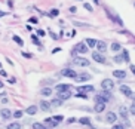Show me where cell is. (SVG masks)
Listing matches in <instances>:
<instances>
[{
    "instance_id": "obj_1",
    "label": "cell",
    "mask_w": 135,
    "mask_h": 129,
    "mask_svg": "<svg viewBox=\"0 0 135 129\" xmlns=\"http://www.w3.org/2000/svg\"><path fill=\"white\" fill-rule=\"evenodd\" d=\"M110 99H111V94H110V90H105V89L95 95V101L96 102H108Z\"/></svg>"
},
{
    "instance_id": "obj_2",
    "label": "cell",
    "mask_w": 135,
    "mask_h": 129,
    "mask_svg": "<svg viewBox=\"0 0 135 129\" xmlns=\"http://www.w3.org/2000/svg\"><path fill=\"white\" fill-rule=\"evenodd\" d=\"M120 92H122V94L123 95H126L128 98H131V99H135V94H134V92L131 90V88L129 86H126V85H120Z\"/></svg>"
},
{
    "instance_id": "obj_3",
    "label": "cell",
    "mask_w": 135,
    "mask_h": 129,
    "mask_svg": "<svg viewBox=\"0 0 135 129\" xmlns=\"http://www.w3.org/2000/svg\"><path fill=\"white\" fill-rule=\"evenodd\" d=\"M88 45L85 43V42H80V43H77L76 46H74V50L76 52H79V53H88Z\"/></svg>"
},
{
    "instance_id": "obj_4",
    "label": "cell",
    "mask_w": 135,
    "mask_h": 129,
    "mask_svg": "<svg viewBox=\"0 0 135 129\" xmlns=\"http://www.w3.org/2000/svg\"><path fill=\"white\" fill-rule=\"evenodd\" d=\"M73 62H74V65H79V67H88L91 62H89V60H86V58H79V57H76L74 60H73Z\"/></svg>"
},
{
    "instance_id": "obj_5",
    "label": "cell",
    "mask_w": 135,
    "mask_h": 129,
    "mask_svg": "<svg viewBox=\"0 0 135 129\" xmlns=\"http://www.w3.org/2000/svg\"><path fill=\"white\" fill-rule=\"evenodd\" d=\"M101 88L105 89V90H111V89L114 88V82H113L111 79H104V80L101 82Z\"/></svg>"
},
{
    "instance_id": "obj_6",
    "label": "cell",
    "mask_w": 135,
    "mask_h": 129,
    "mask_svg": "<svg viewBox=\"0 0 135 129\" xmlns=\"http://www.w3.org/2000/svg\"><path fill=\"white\" fill-rule=\"evenodd\" d=\"M61 74H62L64 77H70V79H76V77H77V73H76L74 70H71V68H64V70L61 71Z\"/></svg>"
},
{
    "instance_id": "obj_7",
    "label": "cell",
    "mask_w": 135,
    "mask_h": 129,
    "mask_svg": "<svg viewBox=\"0 0 135 129\" xmlns=\"http://www.w3.org/2000/svg\"><path fill=\"white\" fill-rule=\"evenodd\" d=\"M92 58H93V61L101 62V64H105V62H107L105 57H104V55H103L101 52H95V53H92Z\"/></svg>"
},
{
    "instance_id": "obj_8",
    "label": "cell",
    "mask_w": 135,
    "mask_h": 129,
    "mask_svg": "<svg viewBox=\"0 0 135 129\" xmlns=\"http://www.w3.org/2000/svg\"><path fill=\"white\" fill-rule=\"evenodd\" d=\"M70 97H71V92H70V89H68V90H58V98H60V99L65 101V99H68Z\"/></svg>"
},
{
    "instance_id": "obj_9",
    "label": "cell",
    "mask_w": 135,
    "mask_h": 129,
    "mask_svg": "<svg viewBox=\"0 0 135 129\" xmlns=\"http://www.w3.org/2000/svg\"><path fill=\"white\" fill-rule=\"evenodd\" d=\"M89 79H92L88 73H82V74H77V77L74 79L76 82H86V80H89Z\"/></svg>"
},
{
    "instance_id": "obj_10",
    "label": "cell",
    "mask_w": 135,
    "mask_h": 129,
    "mask_svg": "<svg viewBox=\"0 0 135 129\" xmlns=\"http://www.w3.org/2000/svg\"><path fill=\"white\" fill-rule=\"evenodd\" d=\"M0 114H2V119H3V120H8V119H10V117L13 116V113L10 111V110H6V108L2 110V111H0Z\"/></svg>"
},
{
    "instance_id": "obj_11",
    "label": "cell",
    "mask_w": 135,
    "mask_h": 129,
    "mask_svg": "<svg viewBox=\"0 0 135 129\" xmlns=\"http://www.w3.org/2000/svg\"><path fill=\"white\" fill-rule=\"evenodd\" d=\"M96 49H98V52H105L107 50V45H105V42H103V40H98L96 42Z\"/></svg>"
},
{
    "instance_id": "obj_12",
    "label": "cell",
    "mask_w": 135,
    "mask_h": 129,
    "mask_svg": "<svg viewBox=\"0 0 135 129\" xmlns=\"http://www.w3.org/2000/svg\"><path fill=\"white\" fill-rule=\"evenodd\" d=\"M92 90H93V86H91V85L77 88V92H80V94H86V92H92Z\"/></svg>"
},
{
    "instance_id": "obj_13",
    "label": "cell",
    "mask_w": 135,
    "mask_h": 129,
    "mask_svg": "<svg viewBox=\"0 0 135 129\" xmlns=\"http://www.w3.org/2000/svg\"><path fill=\"white\" fill-rule=\"evenodd\" d=\"M113 76L117 77V79H125V77H126V71H123V70H116V71H113Z\"/></svg>"
},
{
    "instance_id": "obj_14",
    "label": "cell",
    "mask_w": 135,
    "mask_h": 129,
    "mask_svg": "<svg viewBox=\"0 0 135 129\" xmlns=\"http://www.w3.org/2000/svg\"><path fill=\"white\" fill-rule=\"evenodd\" d=\"M104 108H105V102H96L95 107H93V110H95L96 113H103Z\"/></svg>"
},
{
    "instance_id": "obj_15",
    "label": "cell",
    "mask_w": 135,
    "mask_h": 129,
    "mask_svg": "<svg viewBox=\"0 0 135 129\" xmlns=\"http://www.w3.org/2000/svg\"><path fill=\"white\" fill-rule=\"evenodd\" d=\"M51 102H48V101H40V108L43 110V111H51Z\"/></svg>"
},
{
    "instance_id": "obj_16",
    "label": "cell",
    "mask_w": 135,
    "mask_h": 129,
    "mask_svg": "<svg viewBox=\"0 0 135 129\" xmlns=\"http://www.w3.org/2000/svg\"><path fill=\"white\" fill-rule=\"evenodd\" d=\"M27 114H30V116H34L36 113H37V107L36 105H30L28 108H27V111H25Z\"/></svg>"
},
{
    "instance_id": "obj_17",
    "label": "cell",
    "mask_w": 135,
    "mask_h": 129,
    "mask_svg": "<svg viewBox=\"0 0 135 129\" xmlns=\"http://www.w3.org/2000/svg\"><path fill=\"white\" fill-rule=\"evenodd\" d=\"M51 94H52V89L51 88H43L40 90V95H43V97H51Z\"/></svg>"
},
{
    "instance_id": "obj_18",
    "label": "cell",
    "mask_w": 135,
    "mask_h": 129,
    "mask_svg": "<svg viewBox=\"0 0 135 129\" xmlns=\"http://www.w3.org/2000/svg\"><path fill=\"white\" fill-rule=\"evenodd\" d=\"M49 102H51L52 107H60V105H62V99H60V98H55V99H52V101H49Z\"/></svg>"
},
{
    "instance_id": "obj_19",
    "label": "cell",
    "mask_w": 135,
    "mask_h": 129,
    "mask_svg": "<svg viewBox=\"0 0 135 129\" xmlns=\"http://www.w3.org/2000/svg\"><path fill=\"white\" fill-rule=\"evenodd\" d=\"M68 89H71L70 85H65V83H62V85H56V90H68Z\"/></svg>"
},
{
    "instance_id": "obj_20",
    "label": "cell",
    "mask_w": 135,
    "mask_h": 129,
    "mask_svg": "<svg viewBox=\"0 0 135 129\" xmlns=\"http://www.w3.org/2000/svg\"><path fill=\"white\" fill-rule=\"evenodd\" d=\"M116 119H117V117H116V114H114V113H108V114H107V122L114 123V122H116Z\"/></svg>"
},
{
    "instance_id": "obj_21",
    "label": "cell",
    "mask_w": 135,
    "mask_h": 129,
    "mask_svg": "<svg viewBox=\"0 0 135 129\" xmlns=\"http://www.w3.org/2000/svg\"><path fill=\"white\" fill-rule=\"evenodd\" d=\"M85 42H88V46L89 48H93V46H96V42H98V40H95V39H86Z\"/></svg>"
},
{
    "instance_id": "obj_22",
    "label": "cell",
    "mask_w": 135,
    "mask_h": 129,
    "mask_svg": "<svg viewBox=\"0 0 135 129\" xmlns=\"http://www.w3.org/2000/svg\"><path fill=\"white\" fill-rule=\"evenodd\" d=\"M8 129H21V125H19V123H9L8 125Z\"/></svg>"
},
{
    "instance_id": "obj_23",
    "label": "cell",
    "mask_w": 135,
    "mask_h": 129,
    "mask_svg": "<svg viewBox=\"0 0 135 129\" xmlns=\"http://www.w3.org/2000/svg\"><path fill=\"white\" fill-rule=\"evenodd\" d=\"M13 42H16V45H19V46H22V45H24L22 39L19 37V36H13Z\"/></svg>"
},
{
    "instance_id": "obj_24",
    "label": "cell",
    "mask_w": 135,
    "mask_h": 129,
    "mask_svg": "<svg viewBox=\"0 0 135 129\" xmlns=\"http://www.w3.org/2000/svg\"><path fill=\"white\" fill-rule=\"evenodd\" d=\"M33 129H48V126H45V125H42V123H34L33 125Z\"/></svg>"
},
{
    "instance_id": "obj_25",
    "label": "cell",
    "mask_w": 135,
    "mask_h": 129,
    "mask_svg": "<svg viewBox=\"0 0 135 129\" xmlns=\"http://www.w3.org/2000/svg\"><path fill=\"white\" fill-rule=\"evenodd\" d=\"M79 122L82 125H91V119L89 117H82V119H79Z\"/></svg>"
},
{
    "instance_id": "obj_26",
    "label": "cell",
    "mask_w": 135,
    "mask_h": 129,
    "mask_svg": "<svg viewBox=\"0 0 135 129\" xmlns=\"http://www.w3.org/2000/svg\"><path fill=\"white\" fill-rule=\"evenodd\" d=\"M111 50H114V52H117V50H120V45L114 42V43L111 45Z\"/></svg>"
},
{
    "instance_id": "obj_27",
    "label": "cell",
    "mask_w": 135,
    "mask_h": 129,
    "mask_svg": "<svg viewBox=\"0 0 135 129\" xmlns=\"http://www.w3.org/2000/svg\"><path fill=\"white\" fill-rule=\"evenodd\" d=\"M122 55H123V60H125L126 62H129V52H128V50H123Z\"/></svg>"
},
{
    "instance_id": "obj_28",
    "label": "cell",
    "mask_w": 135,
    "mask_h": 129,
    "mask_svg": "<svg viewBox=\"0 0 135 129\" xmlns=\"http://www.w3.org/2000/svg\"><path fill=\"white\" fill-rule=\"evenodd\" d=\"M13 117H16V119H19V117H22V111H21V110H16V111L13 113Z\"/></svg>"
},
{
    "instance_id": "obj_29",
    "label": "cell",
    "mask_w": 135,
    "mask_h": 129,
    "mask_svg": "<svg viewBox=\"0 0 135 129\" xmlns=\"http://www.w3.org/2000/svg\"><path fill=\"white\" fill-rule=\"evenodd\" d=\"M114 61H116V62H122V61H125V60H123V55H117V57L114 58Z\"/></svg>"
},
{
    "instance_id": "obj_30",
    "label": "cell",
    "mask_w": 135,
    "mask_h": 129,
    "mask_svg": "<svg viewBox=\"0 0 135 129\" xmlns=\"http://www.w3.org/2000/svg\"><path fill=\"white\" fill-rule=\"evenodd\" d=\"M31 40H33L34 45H39V43H40V42H39V39H37V36H31Z\"/></svg>"
},
{
    "instance_id": "obj_31",
    "label": "cell",
    "mask_w": 135,
    "mask_h": 129,
    "mask_svg": "<svg viewBox=\"0 0 135 129\" xmlns=\"http://www.w3.org/2000/svg\"><path fill=\"white\" fill-rule=\"evenodd\" d=\"M53 119H55V120H56L58 123H60V122H62V120H64V117H62V116H53Z\"/></svg>"
},
{
    "instance_id": "obj_32",
    "label": "cell",
    "mask_w": 135,
    "mask_h": 129,
    "mask_svg": "<svg viewBox=\"0 0 135 129\" xmlns=\"http://www.w3.org/2000/svg\"><path fill=\"white\" fill-rule=\"evenodd\" d=\"M111 129H125V125H114Z\"/></svg>"
},
{
    "instance_id": "obj_33",
    "label": "cell",
    "mask_w": 135,
    "mask_h": 129,
    "mask_svg": "<svg viewBox=\"0 0 135 129\" xmlns=\"http://www.w3.org/2000/svg\"><path fill=\"white\" fill-rule=\"evenodd\" d=\"M129 111H131V113H132V114L135 116V102H134V104L131 105V108H129Z\"/></svg>"
},
{
    "instance_id": "obj_34",
    "label": "cell",
    "mask_w": 135,
    "mask_h": 129,
    "mask_svg": "<svg viewBox=\"0 0 135 129\" xmlns=\"http://www.w3.org/2000/svg\"><path fill=\"white\" fill-rule=\"evenodd\" d=\"M21 53H22L24 58H31V53H28V52H21Z\"/></svg>"
},
{
    "instance_id": "obj_35",
    "label": "cell",
    "mask_w": 135,
    "mask_h": 129,
    "mask_svg": "<svg viewBox=\"0 0 135 129\" xmlns=\"http://www.w3.org/2000/svg\"><path fill=\"white\" fill-rule=\"evenodd\" d=\"M83 6H85V8H86V9H88V10H89V12H92V6H91V5H89V3H85V5H83Z\"/></svg>"
},
{
    "instance_id": "obj_36",
    "label": "cell",
    "mask_w": 135,
    "mask_h": 129,
    "mask_svg": "<svg viewBox=\"0 0 135 129\" xmlns=\"http://www.w3.org/2000/svg\"><path fill=\"white\" fill-rule=\"evenodd\" d=\"M51 15H52V16H56V15H58V9H52V10H51Z\"/></svg>"
},
{
    "instance_id": "obj_37",
    "label": "cell",
    "mask_w": 135,
    "mask_h": 129,
    "mask_svg": "<svg viewBox=\"0 0 135 129\" xmlns=\"http://www.w3.org/2000/svg\"><path fill=\"white\" fill-rule=\"evenodd\" d=\"M37 34L40 36V37H43V36H45V31H43V30H37Z\"/></svg>"
},
{
    "instance_id": "obj_38",
    "label": "cell",
    "mask_w": 135,
    "mask_h": 129,
    "mask_svg": "<svg viewBox=\"0 0 135 129\" xmlns=\"http://www.w3.org/2000/svg\"><path fill=\"white\" fill-rule=\"evenodd\" d=\"M30 22H31V24H36V22H39V21H37V18H30Z\"/></svg>"
},
{
    "instance_id": "obj_39",
    "label": "cell",
    "mask_w": 135,
    "mask_h": 129,
    "mask_svg": "<svg viewBox=\"0 0 135 129\" xmlns=\"http://www.w3.org/2000/svg\"><path fill=\"white\" fill-rule=\"evenodd\" d=\"M0 74H2V76H3V77H6V76H8V74H6V71H5V70H3V68H2V70H0Z\"/></svg>"
},
{
    "instance_id": "obj_40",
    "label": "cell",
    "mask_w": 135,
    "mask_h": 129,
    "mask_svg": "<svg viewBox=\"0 0 135 129\" xmlns=\"http://www.w3.org/2000/svg\"><path fill=\"white\" fill-rule=\"evenodd\" d=\"M129 68H131V71H132L134 74H135V65H129Z\"/></svg>"
},
{
    "instance_id": "obj_41",
    "label": "cell",
    "mask_w": 135,
    "mask_h": 129,
    "mask_svg": "<svg viewBox=\"0 0 135 129\" xmlns=\"http://www.w3.org/2000/svg\"><path fill=\"white\" fill-rule=\"evenodd\" d=\"M6 15H8L6 12H3V10H0V18H2V16H6Z\"/></svg>"
},
{
    "instance_id": "obj_42",
    "label": "cell",
    "mask_w": 135,
    "mask_h": 129,
    "mask_svg": "<svg viewBox=\"0 0 135 129\" xmlns=\"http://www.w3.org/2000/svg\"><path fill=\"white\" fill-rule=\"evenodd\" d=\"M76 122V119L74 117H71V119H68V123H74Z\"/></svg>"
},
{
    "instance_id": "obj_43",
    "label": "cell",
    "mask_w": 135,
    "mask_h": 129,
    "mask_svg": "<svg viewBox=\"0 0 135 129\" xmlns=\"http://www.w3.org/2000/svg\"><path fill=\"white\" fill-rule=\"evenodd\" d=\"M93 2H95L96 5H100V0H93Z\"/></svg>"
},
{
    "instance_id": "obj_44",
    "label": "cell",
    "mask_w": 135,
    "mask_h": 129,
    "mask_svg": "<svg viewBox=\"0 0 135 129\" xmlns=\"http://www.w3.org/2000/svg\"><path fill=\"white\" fill-rule=\"evenodd\" d=\"M0 88H3V82L2 80H0Z\"/></svg>"
},
{
    "instance_id": "obj_45",
    "label": "cell",
    "mask_w": 135,
    "mask_h": 129,
    "mask_svg": "<svg viewBox=\"0 0 135 129\" xmlns=\"http://www.w3.org/2000/svg\"><path fill=\"white\" fill-rule=\"evenodd\" d=\"M0 70H2V62H0Z\"/></svg>"
},
{
    "instance_id": "obj_46",
    "label": "cell",
    "mask_w": 135,
    "mask_h": 129,
    "mask_svg": "<svg viewBox=\"0 0 135 129\" xmlns=\"http://www.w3.org/2000/svg\"><path fill=\"white\" fill-rule=\"evenodd\" d=\"M134 6H135V3H134Z\"/></svg>"
}]
</instances>
